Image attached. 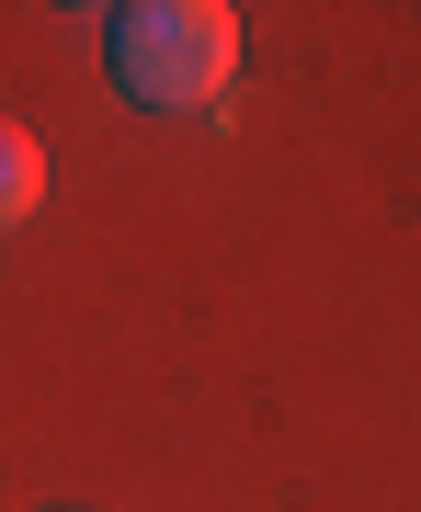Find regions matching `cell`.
<instances>
[{"label":"cell","mask_w":421,"mask_h":512,"mask_svg":"<svg viewBox=\"0 0 421 512\" xmlns=\"http://www.w3.org/2000/svg\"><path fill=\"white\" fill-rule=\"evenodd\" d=\"M46 205V148H35V126H0V228H23Z\"/></svg>","instance_id":"7a4b0ae2"},{"label":"cell","mask_w":421,"mask_h":512,"mask_svg":"<svg viewBox=\"0 0 421 512\" xmlns=\"http://www.w3.org/2000/svg\"><path fill=\"white\" fill-rule=\"evenodd\" d=\"M114 92L148 114H205L239 92V12L228 0H126L103 23Z\"/></svg>","instance_id":"6da1fadb"}]
</instances>
